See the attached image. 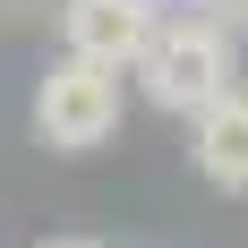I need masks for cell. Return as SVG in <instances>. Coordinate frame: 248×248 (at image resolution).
Masks as SVG:
<instances>
[{
  "label": "cell",
  "mask_w": 248,
  "mask_h": 248,
  "mask_svg": "<svg viewBox=\"0 0 248 248\" xmlns=\"http://www.w3.org/2000/svg\"><path fill=\"white\" fill-rule=\"evenodd\" d=\"M197 9H205L214 26H231V34H248V0H197Z\"/></svg>",
  "instance_id": "5"
},
{
  "label": "cell",
  "mask_w": 248,
  "mask_h": 248,
  "mask_svg": "<svg viewBox=\"0 0 248 248\" xmlns=\"http://www.w3.org/2000/svg\"><path fill=\"white\" fill-rule=\"evenodd\" d=\"M120 128V69H103L86 51H60L34 77V137L51 154H86Z\"/></svg>",
  "instance_id": "2"
},
{
  "label": "cell",
  "mask_w": 248,
  "mask_h": 248,
  "mask_svg": "<svg viewBox=\"0 0 248 248\" xmlns=\"http://www.w3.org/2000/svg\"><path fill=\"white\" fill-rule=\"evenodd\" d=\"M188 163H197L214 188L248 197V94L231 86L223 103H205L197 120H188Z\"/></svg>",
  "instance_id": "4"
},
{
  "label": "cell",
  "mask_w": 248,
  "mask_h": 248,
  "mask_svg": "<svg viewBox=\"0 0 248 248\" xmlns=\"http://www.w3.org/2000/svg\"><path fill=\"white\" fill-rule=\"evenodd\" d=\"M137 86H146L154 111L197 120L205 103H223V94H231V26H214L205 9L163 17V34H154L146 60H137Z\"/></svg>",
  "instance_id": "1"
},
{
  "label": "cell",
  "mask_w": 248,
  "mask_h": 248,
  "mask_svg": "<svg viewBox=\"0 0 248 248\" xmlns=\"http://www.w3.org/2000/svg\"><path fill=\"white\" fill-rule=\"evenodd\" d=\"M51 248H94V240H51Z\"/></svg>",
  "instance_id": "6"
},
{
  "label": "cell",
  "mask_w": 248,
  "mask_h": 248,
  "mask_svg": "<svg viewBox=\"0 0 248 248\" xmlns=\"http://www.w3.org/2000/svg\"><path fill=\"white\" fill-rule=\"evenodd\" d=\"M60 34H69V51H86L103 69H137L146 43L163 34V0H69Z\"/></svg>",
  "instance_id": "3"
}]
</instances>
